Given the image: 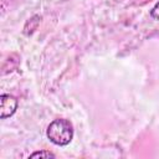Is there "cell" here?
Here are the masks:
<instances>
[{
  "instance_id": "cell-5",
  "label": "cell",
  "mask_w": 159,
  "mask_h": 159,
  "mask_svg": "<svg viewBox=\"0 0 159 159\" xmlns=\"http://www.w3.org/2000/svg\"><path fill=\"white\" fill-rule=\"evenodd\" d=\"M150 16H152L154 20H158V21H159V1L152 7V10H150Z\"/></svg>"
},
{
  "instance_id": "cell-4",
  "label": "cell",
  "mask_w": 159,
  "mask_h": 159,
  "mask_svg": "<svg viewBox=\"0 0 159 159\" xmlns=\"http://www.w3.org/2000/svg\"><path fill=\"white\" fill-rule=\"evenodd\" d=\"M34 159V158H56V155L52 153V152H50V150H40V152H35V153H32V154H30L29 155V159Z\"/></svg>"
},
{
  "instance_id": "cell-1",
  "label": "cell",
  "mask_w": 159,
  "mask_h": 159,
  "mask_svg": "<svg viewBox=\"0 0 159 159\" xmlns=\"http://www.w3.org/2000/svg\"><path fill=\"white\" fill-rule=\"evenodd\" d=\"M73 134L75 130L72 123L65 118L52 120L46 129V135L50 142L58 147H65L70 144L73 139Z\"/></svg>"
},
{
  "instance_id": "cell-2",
  "label": "cell",
  "mask_w": 159,
  "mask_h": 159,
  "mask_svg": "<svg viewBox=\"0 0 159 159\" xmlns=\"http://www.w3.org/2000/svg\"><path fill=\"white\" fill-rule=\"evenodd\" d=\"M0 103H1V107H0V118L1 119H6V118L14 116L17 109V104H19L17 99L14 96L7 94V93L1 94Z\"/></svg>"
},
{
  "instance_id": "cell-3",
  "label": "cell",
  "mask_w": 159,
  "mask_h": 159,
  "mask_svg": "<svg viewBox=\"0 0 159 159\" xmlns=\"http://www.w3.org/2000/svg\"><path fill=\"white\" fill-rule=\"evenodd\" d=\"M40 24V16L39 15H35V16H32L26 24H25V27H24V32L26 31V30H29V32H27V35H30V34H32L35 30H36V27H37V25Z\"/></svg>"
}]
</instances>
